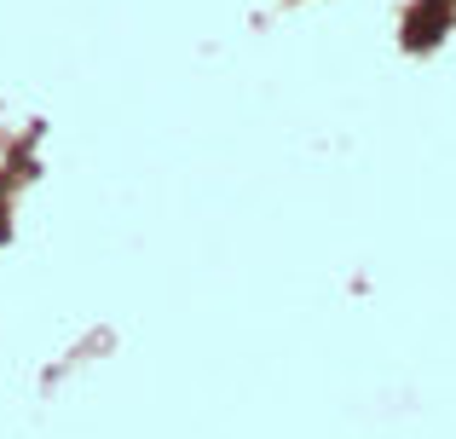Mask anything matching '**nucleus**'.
I'll return each instance as SVG.
<instances>
[{"instance_id": "obj_1", "label": "nucleus", "mask_w": 456, "mask_h": 439, "mask_svg": "<svg viewBox=\"0 0 456 439\" xmlns=\"http://www.w3.org/2000/svg\"><path fill=\"white\" fill-rule=\"evenodd\" d=\"M451 23H456V0H416L404 12V46L428 53V46H439L451 35Z\"/></svg>"}]
</instances>
